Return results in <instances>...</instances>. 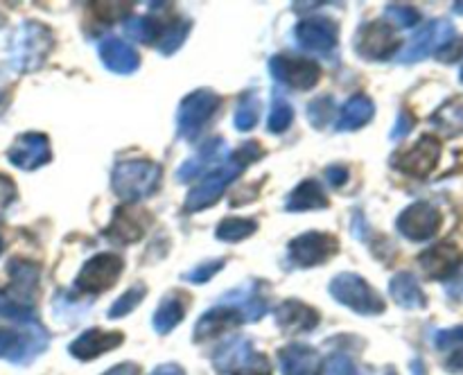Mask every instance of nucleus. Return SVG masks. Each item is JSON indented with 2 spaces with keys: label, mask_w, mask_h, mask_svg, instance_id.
<instances>
[{
  "label": "nucleus",
  "mask_w": 463,
  "mask_h": 375,
  "mask_svg": "<svg viewBox=\"0 0 463 375\" xmlns=\"http://www.w3.org/2000/svg\"><path fill=\"white\" fill-rule=\"evenodd\" d=\"M262 156H265V149H262L260 143H256V140L244 143L242 147H238L233 154H231L229 163H224L220 170L211 172V174H206L203 179H199V183L194 185V188L188 192V197H185L184 211L199 212L215 206V203L222 199V194L226 192V188H229V185L233 183V181L238 179L249 165L260 161Z\"/></svg>",
  "instance_id": "f257e3e1"
},
{
  "label": "nucleus",
  "mask_w": 463,
  "mask_h": 375,
  "mask_svg": "<svg viewBox=\"0 0 463 375\" xmlns=\"http://www.w3.org/2000/svg\"><path fill=\"white\" fill-rule=\"evenodd\" d=\"M50 334L36 314L32 316H0V360L16 366H27L48 351Z\"/></svg>",
  "instance_id": "f03ea898"
},
{
  "label": "nucleus",
  "mask_w": 463,
  "mask_h": 375,
  "mask_svg": "<svg viewBox=\"0 0 463 375\" xmlns=\"http://www.w3.org/2000/svg\"><path fill=\"white\" fill-rule=\"evenodd\" d=\"M163 167L149 158H127L111 172V188L122 202L138 203L161 188Z\"/></svg>",
  "instance_id": "7ed1b4c3"
},
{
  "label": "nucleus",
  "mask_w": 463,
  "mask_h": 375,
  "mask_svg": "<svg viewBox=\"0 0 463 375\" xmlns=\"http://www.w3.org/2000/svg\"><path fill=\"white\" fill-rule=\"evenodd\" d=\"M54 36L48 25L39 21H23L9 43V61L16 72H34L43 68L52 52Z\"/></svg>",
  "instance_id": "20e7f679"
},
{
  "label": "nucleus",
  "mask_w": 463,
  "mask_h": 375,
  "mask_svg": "<svg viewBox=\"0 0 463 375\" xmlns=\"http://www.w3.org/2000/svg\"><path fill=\"white\" fill-rule=\"evenodd\" d=\"M222 107V98L213 89H197L185 95L176 111V134L184 140H194Z\"/></svg>",
  "instance_id": "39448f33"
},
{
  "label": "nucleus",
  "mask_w": 463,
  "mask_h": 375,
  "mask_svg": "<svg viewBox=\"0 0 463 375\" xmlns=\"http://www.w3.org/2000/svg\"><path fill=\"white\" fill-rule=\"evenodd\" d=\"M330 294H333L335 301L346 305L348 310L357 312V314L375 316L387 310L383 296L362 276L353 274V271L335 276L333 283H330Z\"/></svg>",
  "instance_id": "423d86ee"
},
{
  "label": "nucleus",
  "mask_w": 463,
  "mask_h": 375,
  "mask_svg": "<svg viewBox=\"0 0 463 375\" xmlns=\"http://www.w3.org/2000/svg\"><path fill=\"white\" fill-rule=\"evenodd\" d=\"M125 262L118 253H98L81 267L75 278V289L84 294H102L111 289L122 276Z\"/></svg>",
  "instance_id": "0eeeda50"
},
{
  "label": "nucleus",
  "mask_w": 463,
  "mask_h": 375,
  "mask_svg": "<svg viewBox=\"0 0 463 375\" xmlns=\"http://www.w3.org/2000/svg\"><path fill=\"white\" fill-rule=\"evenodd\" d=\"M337 253L339 238H335L333 233H321V230H307V233L297 235L288 247L289 260L303 269L324 265Z\"/></svg>",
  "instance_id": "6e6552de"
},
{
  "label": "nucleus",
  "mask_w": 463,
  "mask_h": 375,
  "mask_svg": "<svg viewBox=\"0 0 463 375\" xmlns=\"http://www.w3.org/2000/svg\"><path fill=\"white\" fill-rule=\"evenodd\" d=\"M269 72L276 81L294 90H310L321 80L319 63L294 54H274L269 59Z\"/></svg>",
  "instance_id": "1a4fd4ad"
},
{
  "label": "nucleus",
  "mask_w": 463,
  "mask_h": 375,
  "mask_svg": "<svg viewBox=\"0 0 463 375\" xmlns=\"http://www.w3.org/2000/svg\"><path fill=\"white\" fill-rule=\"evenodd\" d=\"M267 357L253 348V342L247 337H231L222 343L213 355V366L220 375H238L256 366H267Z\"/></svg>",
  "instance_id": "9d476101"
},
{
  "label": "nucleus",
  "mask_w": 463,
  "mask_h": 375,
  "mask_svg": "<svg viewBox=\"0 0 463 375\" xmlns=\"http://www.w3.org/2000/svg\"><path fill=\"white\" fill-rule=\"evenodd\" d=\"M401 41L387 21H371L357 30L355 52L366 61H384L392 59Z\"/></svg>",
  "instance_id": "9b49d317"
},
{
  "label": "nucleus",
  "mask_w": 463,
  "mask_h": 375,
  "mask_svg": "<svg viewBox=\"0 0 463 375\" xmlns=\"http://www.w3.org/2000/svg\"><path fill=\"white\" fill-rule=\"evenodd\" d=\"M455 36V27L446 18H437V21H430L423 30L416 32L410 39V43L402 48V52L398 54V61L401 63H416L428 59L430 54L439 52L448 41H452Z\"/></svg>",
  "instance_id": "f8f14e48"
},
{
  "label": "nucleus",
  "mask_w": 463,
  "mask_h": 375,
  "mask_svg": "<svg viewBox=\"0 0 463 375\" xmlns=\"http://www.w3.org/2000/svg\"><path fill=\"white\" fill-rule=\"evenodd\" d=\"M229 156L231 149L229 145H226V140L215 136V138L206 140V143L199 147V152L194 154L193 158H188V161L176 170V181H179V183H190V181L194 179H203V176L211 174V172L220 170Z\"/></svg>",
  "instance_id": "ddd939ff"
},
{
  "label": "nucleus",
  "mask_w": 463,
  "mask_h": 375,
  "mask_svg": "<svg viewBox=\"0 0 463 375\" xmlns=\"http://www.w3.org/2000/svg\"><path fill=\"white\" fill-rule=\"evenodd\" d=\"M441 212L428 202H419L411 203L410 208L398 215L396 220V229L401 230V235H405L407 239L411 242H425V239L434 238L441 229Z\"/></svg>",
  "instance_id": "4468645a"
},
{
  "label": "nucleus",
  "mask_w": 463,
  "mask_h": 375,
  "mask_svg": "<svg viewBox=\"0 0 463 375\" xmlns=\"http://www.w3.org/2000/svg\"><path fill=\"white\" fill-rule=\"evenodd\" d=\"M439 156H441V140L434 138V136H420L414 147L407 149V152H398L392 158V165L402 174L423 179L437 167Z\"/></svg>",
  "instance_id": "2eb2a0df"
},
{
  "label": "nucleus",
  "mask_w": 463,
  "mask_h": 375,
  "mask_svg": "<svg viewBox=\"0 0 463 375\" xmlns=\"http://www.w3.org/2000/svg\"><path fill=\"white\" fill-rule=\"evenodd\" d=\"M297 41L303 50L310 52L330 54L337 48L339 41V27L333 18L328 16H312L306 18L297 25Z\"/></svg>",
  "instance_id": "dca6fc26"
},
{
  "label": "nucleus",
  "mask_w": 463,
  "mask_h": 375,
  "mask_svg": "<svg viewBox=\"0 0 463 375\" xmlns=\"http://www.w3.org/2000/svg\"><path fill=\"white\" fill-rule=\"evenodd\" d=\"M7 158L14 167H18V170H39L41 165L50 163V158H52L48 136L34 134V131L21 134L14 140L12 147L7 149Z\"/></svg>",
  "instance_id": "f3484780"
},
{
  "label": "nucleus",
  "mask_w": 463,
  "mask_h": 375,
  "mask_svg": "<svg viewBox=\"0 0 463 375\" xmlns=\"http://www.w3.org/2000/svg\"><path fill=\"white\" fill-rule=\"evenodd\" d=\"M7 274L12 285H9V292L5 294L21 305L32 307V298L39 292V265L23 260V258H12L7 265Z\"/></svg>",
  "instance_id": "a211bd4d"
},
{
  "label": "nucleus",
  "mask_w": 463,
  "mask_h": 375,
  "mask_svg": "<svg viewBox=\"0 0 463 375\" xmlns=\"http://www.w3.org/2000/svg\"><path fill=\"white\" fill-rule=\"evenodd\" d=\"M463 260V253L457 244L441 242L437 247H430L419 256L420 267H423L425 276L434 280H446L459 271Z\"/></svg>",
  "instance_id": "6ab92c4d"
},
{
  "label": "nucleus",
  "mask_w": 463,
  "mask_h": 375,
  "mask_svg": "<svg viewBox=\"0 0 463 375\" xmlns=\"http://www.w3.org/2000/svg\"><path fill=\"white\" fill-rule=\"evenodd\" d=\"M240 323H244L242 314L231 303H217L215 307H211V310H206L199 316L197 325L193 330L194 342H206V339L220 337V334L229 333V330H233Z\"/></svg>",
  "instance_id": "aec40b11"
},
{
  "label": "nucleus",
  "mask_w": 463,
  "mask_h": 375,
  "mask_svg": "<svg viewBox=\"0 0 463 375\" xmlns=\"http://www.w3.org/2000/svg\"><path fill=\"white\" fill-rule=\"evenodd\" d=\"M149 220H152V217H149L147 212L136 211V208H116L113 220L109 221L104 235L116 244L138 242V239L145 235V229H147Z\"/></svg>",
  "instance_id": "412c9836"
},
{
  "label": "nucleus",
  "mask_w": 463,
  "mask_h": 375,
  "mask_svg": "<svg viewBox=\"0 0 463 375\" xmlns=\"http://www.w3.org/2000/svg\"><path fill=\"white\" fill-rule=\"evenodd\" d=\"M122 342H125V334L122 333H107V330L90 328L86 330V333H81L80 337L68 346V352H71L75 360L90 361L98 360L104 352L116 351L118 346H122Z\"/></svg>",
  "instance_id": "4be33fe9"
},
{
  "label": "nucleus",
  "mask_w": 463,
  "mask_h": 375,
  "mask_svg": "<svg viewBox=\"0 0 463 375\" xmlns=\"http://www.w3.org/2000/svg\"><path fill=\"white\" fill-rule=\"evenodd\" d=\"M276 323L283 333L288 334H298V333H310L319 325L321 314L307 303L297 301V298H289V301L280 303L274 312Z\"/></svg>",
  "instance_id": "5701e85b"
},
{
  "label": "nucleus",
  "mask_w": 463,
  "mask_h": 375,
  "mask_svg": "<svg viewBox=\"0 0 463 375\" xmlns=\"http://www.w3.org/2000/svg\"><path fill=\"white\" fill-rule=\"evenodd\" d=\"M99 61L104 63V68L116 75H131L140 68V57L131 45H127L122 39L116 36H109L99 43L98 48Z\"/></svg>",
  "instance_id": "b1692460"
},
{
  "label": "nucleus",
  "mask_w": 463,
  "mask_h": 375,
  "mask_svg": "<svg viewBox=\"0 0 463 375\" xmlns=\"http://www.w3.org/2000/svg\"><path fill=\"white\" fill-rule=\"evenodd\" d=\"M283 375H319L321 357L307 343H288L279 351Z\"/></svg>",
  "instance_id": "393cba45"
},
{
  "label": "nucleus",
  "mask_w": 463,
  "mask_h": 375,
  "mask_svg": "<svg viewBox=\"0 0 463 375\" xmlns=\"http://www.w3.org/2000/svg\"><path fill=\"white\" fill-rule=\"evenodd\" d=\"M389 294L405 310H423V307H428V296L420 289L416 276L410 274V271H401V274L393 276L392 283H389Z\"/></svg>",
  "instance_id": "a878e982"
},
{
  "label": "nucleus",
  "mask_w": 463,
  "mask_h": 375,
  "mask_svg": "<svg viewBox=\"0 0 463 375\" xmlns=\"http://www.w3.org/2000/svg\"><path fill=\"white\" fill-rule=\"evenodd\" d=\"M328 206H330L328 197H326L319 181L315 179H307L303 181V183H298L297 188L289 192V197L285 199V211L289 212L321 211V208H328Z\"/></svg>",
  "instance_id": "bb28decb"
},
{
  "label": "nucleus",
  "mask_w": 463,
  "mask_h": 375,
  "mask_svg": "<svg viewBox=\"0 0 463 375\" xmlns=\"http://www.w3.org/2000/svg\"><path fill=\"white\" fill-rule=\"evenodd\" d=\"M375 116V104L373 99L366 98V95H353L346 104L342 107L337 117V131H357L362 127L369 125Z\"/></svg>",
  "instance_id": "cd10ccee"
},
{
  "label": "nucleus",
  "mask_w": 463,
  "mask_h": 375,
  "mask_svg": "<svg viewBox=\"0 0 463 375\" xmlns=\"http://www.w3.org/2000/svg\"><path fill=\"white\" fill-rule=\"evenodd\" d=\"M185 316V294L172 292L158 303L154 312V330L158 334H170Z\"/></svg>",
  "instance_id": "c85d7f7f"
},
{
  "label": "nucleus",
  "mask_w": 463,
  "mask_h": 375,
  "mask_svg": "<svg viewBox=\"0 0 463 375\" xmlns=\"http://www.w3.org/2000/svg\"><path fill=\"white\" fill-rule=\"evenodd\" d=\"M430 125L443 138H457L463 134V99H450L430 116Z\"/></svg>",
  "instance_id": "c756f323"
},
{
  "label": "nucleus",
  "mask_w": 463,
  "mask_h": 375,
  "mask_svg": "<svg viewBox=\"0 0 463 375\" xmlns=\"http://www.w3.org/2000/svg\"><path fill=\"white\" fill-rule=\"evenodd\" d=\"M125 34L138 43H154L163 36V25L154 16H131L125 21Z\"/></svg>",
  "instance_id": "7c9ffc66"
},
{
  "label": "nucleus",
  "mask_w": 463,
  "mask_h": 375,
  "mask_svg": "<svg viewBox=\"0 0 463 375\" xmlns=\"http://www.w3.org/2000/svg\"><path fill=\"white\" fill-rule=\"evenodd\" d=\"M258 230V221L249 220V217H226L220 221L215 235L222 242H242V239L251 238Z\"/></svg>",
  "instance_id": "2f4dec72"
},
{
  "label": "nucleus",
  "mask_w": 463,
  "mask_h": 375,
  "mask_svg": "<svg viewBox=\"0 0 463 375\" xmlns=\"http://www.w3.org/2000/svg\"><path fill=\"white\" fill-rule=\"evenodd\" d=\"M260 98H258L256 90L251 93H244L240 98L238 108H235V116H233V125L238 131H251L253 127L258 125V117H260Z\"/></svg>",
  "instance_id": "473e14b6"
},
{
  "label": "nucleus",
  "mask_w": 463,
  "mask_h": 375,
  "mask_svg": "<svg viewBox=\"0 0 463 375\" xmlns=\"http://www.w3.org/2000/svg\"><path fill=\"white\" fill-rule=\"evenodd\" d=\"M190 27H193V23H190V21L172 23V25L167 27V30H163V36H161V39H158V43H156L158 52L165 54V57L175 54L176 50H179L181 45L185 43V39H188Z\"/></svg>",
  "instance_id": "72a5a7b5"
},
{
  "label": "nucleus",
  "mask_w": 463,
  "mask_h": 375,
  "mask_svg": "<svg viewBox=\"0 0 463 375\" xmlns=\"http://www.w3.org/2000/svg\"><path fill=\"white\" fill-rule=\"evenodd\" d=\"M292 120H294L292 104H289L285 98H279V95H276L274 102H271L269 117H267V131H269V134H285V131L292 127Z\"/></svg>",
  "instance_id": "f704fd0d"
},
{
  "label": "nucleus",
  "mask_w": 463,
  "mask_h": 375,
  "mask_svg": "<svg viewBox=\"0 0 463 375\" xmlns=\"http://www.w3.org/2000/svg\"><path fill=\"white\" fill-rule=\"evenodd\" d=\"M145 296H147V287L145 285L138 283L134 287H129L122 296H118V301H113L111 310H109V319H122V316L131 314L143 303Z\"/></svg>",
  "instance_id": "c9c22d12"
},
{
  "label": "nucleus",
  "mask_w": 463,
  "mask_h": 375,
  "mask_svg": "<svg viewBox=\"0 0 463 375\" xmlns=\"http://www.w3.org/2000/svg\"><path fill=\"white\" fill-rule=\"evenodd\" d=\"M319 375H360V369H357V364L351 357L344 355V352H337V355H330L321 364Z\"/></svg>",
  "instance_id": "e433bc0d"
},
{
  "label": "nucleus",
  "mask_w": 463,
  "mask_h": 375,
  "mask_svg": "<svg viewBox=\"0 0 463 375\" xmlns=\"http://www.w3.org/2000/svg\"><path fill=\"white\" fill-rule=\"evenodd\" d=\"M333 113H335L333 98H317L307 104V117H310L315 129H324V127L328 125L330 117H333Z\"/></svg>",
  "instance_id": "4c0bfd02"
},
{
  "label": "nucleus",
  "mask_w": 463,
  "mask_h": 375,
  "mask_svg": "<svg viewBox=\"0 0 463 375\" xmlns=\"http://www.w3.org/2000/svg\"><path fill=\"white\" fill-rule=\"evenodd\" d=\"M89 9L93 12V16L98 21L113 23L120 21L122 16H127L131 9V3H89Z\"/></svg>",
  "instance_id": "58836bf2"
},
{
  "label": "nucleus",
  "mask_w": 463,
  "mask_h": 375,
  "mask_svg": "<svg viewBox=\"0 0 463 375\" xmlns=\"http://www.w3.org/2000/svg\"><path fill=\"white\" fill-rule=\"evenodd\" d=\"M224 258H217V260H208V262H202V265L193 267L190 271H185L184 278L188 280V283H194V285H203L208 283V280L213 278V276L220 274L222 269H224Z\"/></svg>",
  "instance_id": "ea45409f"
},
{
  "label": "nucleus",
  "mask_w": 463,
  "mask_h": 375,
  "mask_svg": "<svg viewBox=\"0 0 463 375\" xmlns=\"http://www.w3.org/2000/svg\"><path fill=\"white\" fill-rule=\"evenodd\" d=\"M387 16L396 23V27H402V30H410V27L419 25L420 21L419 9L407 7V5H387Z\"/></svg>",
  "instance_id": "a19ab883"
},
{
  "label": "nucleus",
  "mask_w": 463,
  "mask_h": 375,
  "mask_svg": "<svg viewBox=\"0 0 463 375\" xmlns=\"http://www.w3.org/2000/svg\"><path fill=\"white\" fill-rule=\"evenodd\" d=\"M434 343H437L439 351H448V352L463 351V325H459V328H450V330H441V333H437Z\"/></svg>",
  "instance_id": "79ce46f5"
},
{
  "label": "nucleus",
  "mask_w": 463,
  "mask_h": 375,
  "mask_svg": "<svg viewBox=\"0 0 463 375\" xmlns=\"http://www.w3.org/2000/svg\"><path fill=\"white\" fill-rule=\"evenodd\" d=\"M14 202H16V183L9 176L0 174V220H3L5 212Z\"/></svg>",
  "instance_id": "37998d69"
},
{
  "label": "nucleus",
  "mask_w": 463,
  "mask_h": 375,
  "mask_svg": "<svg viewBox=\"0 0 463 375\" xmlns=\"http://www.w3.org/2000/svg\"><path fill=\"white\" fill-rule=\"evenodd\" d=\"M414 125H416L414 113H411V111L398 113V120H396V125H393V129H392V140L405 138V136L410 134L411 129H414Z\"/></svg>",
  "instance_id": "c03bdc74"
},
{
  "label": "nucleus",
  "mask_w": 463,
  "mask_h": 375,
  "mask_svg": "<svg viewBox=\"0 0 463 375\" xmlns=\"http://www.w3.org/2000/svg\"><path fill=\"white\" fill-rule=\"evenodd\" d=\"M437 57L441 59V61H446V63L459 61V59H463V39L448 41V43L443 45L441 50H439Z\"/></svg>",
  "instance_id": "a18cd8bd"
},
{
  "label": "nucleus",
  "mask_w": 463,
  "mask_h": 375,
  "mask_svg": "<svg viewBox=\"0 0 463 375\" xmlns=\"http://www.w3.org/2000/svg\"><path fill=\"white\" fill-rule=\"evenodd\" d=\"M326 181H328L333 188H342L348 181V170L344 165H330L328 170H326Z\"/></svg>",
  "instance_id": "49530a36"
},
{
  "label": "nucleus",
  "mask_w": 463,
  "mask_h": 375,
  "mask_svg": "<svg viewBox=\"0 0 463 375\" xmlns=\"http://www.w3.org/2000/svg\"><path fill=\"white\" fill-rule=\"evenodd\" d=\"M140 366L136 361H125V364H118L113 369H109L104 375H138Z\"/></svg>",
  "instance_id": "de8ad7c7"
},
{
  "label": "nucleus",
  "mask_w": 463,
  "mask_h": 375,
  "mask_svg": "<svg viewBox=\"0 0 463 375\" xmlns=\"http://www.w3.org/2000/svg\"><path fill=\"white\" fill-rule=\"evenodd\" d=\"M149 375H185V370H184V366H179V364H175V361H170V364L156 366V369H154Z\"/></svg>",
  "instance_id": "09e8293b"
},
{
  "label": "nucleus",
  "mask_w": 463,
  "mask_h": 375,
  "mask_svg": "<svg viewBox=\"0 0 463 375\" xmlns=\"http://www.w3.org/2000/svg\"><path fill=\"white\" fill-rule=\"evenodd\" d=\"M448 369H450V370L463 369V351L450 352V360H448Z\"/></svg>",
  "instance_id": "8fccbe9b"
},
{
  "label": "nucleus",
  "mask_w": 463,
  "mask_h": 375,
  "mask_svg": "<svg viewBox=\"0 0 463 375\" xmlns=\"http://www.w3.org/2000/svg\"><path fill=\"white\" fill-rule=\"evenodd\" d=\"M238 375H271V370H269V364H267V366H256V369H249Z\"/></svg>",
  "instance_id": "3c124183"
},
{
  "label": "nucleus",
  "mask_w": 463,
  "mask_h": 375,
  "mask_svg": "<svg viewBox=\"0 0 463 375\" xmlns=\"http://www.w3.org/2000/svg\"><path fill=\"white\" fill-rule=\"evenodd\" d=\"M9 99H12V93H9V90H0V116H3V113L7 111Z\"/></svg>",
  "instance_id": "603ef678"
},
{
  "label": "nucleus",
  "mask_w": 463,
  "mask_h": 375,
  "mask_svg": "<svg viewBox=\"0 0 463 375\" xmlns=\"http://www.w3.org/2000/svg\"><path fill=\"white\" fill-rule=\"evenodd\" d=\"M452 9H455L457 14H463V0H461V3H455V5H452Z\"/></svg>",
  "instance_id": "864d4df0"
},
{
  "label": "nucleus",
  "mask_w": 463,
  "mask_h": 375,
  "mask_svg": "<svg viewBox=\"0 0 463 375\" xmlns=\"http://www.w3.org/2000/svg\"><path fill=\"white\" fill-rule=\"evenodd\" d=\"M3 248H5V244H3V239H0V253H3Z\"/></svg>",
  "instance_id": "5fc2aeb1"
},
{
  "label": "nucleus",
  "mask_w": 463,
  "mask_h": 375,
  "mask_svg": "<svg viewBox=\"0 0 463 375\" xmlns=\"http://www.w3.org/2000/svg\"><path fill=\"white\" fill-rule=\"evenodd\" d=\"M387 375H398V373H396V370H389V373H387Z\"/></svg>",
  "instance_id": "6e6d98bb"
},
{
  "label": "nucleus",
  "mask_w": 463,
  "mask_h": 375,
  "mask_svg": "<svg viewBox=\"0 0 463 375\" xmlns=\"http://www.w3.org/2000/svg\"><path fill=\"white\" fill-rule=\"evenodd\" d=\"M459 77H461V84H463V68H461V75Z\"/></svg>",
  "instance_id": "4d7b16f0"
}]
</instances>
